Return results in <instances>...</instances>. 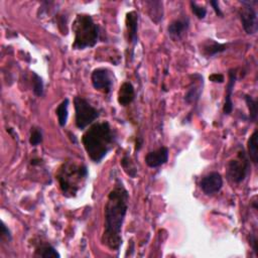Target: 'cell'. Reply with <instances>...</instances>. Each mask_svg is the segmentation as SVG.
<instances>
[{
	"instance_id": "obj_1",
	"label": "cell",
	"mask_w": 258,
	"mask_h": 258,
	"mask_svg": "<svg viewBox=\"0 0 258 258\" xmlns=\"http://www.w3.org/2000/svg\"><path fill=\"white\" fill-rule=\"evenodd\" d=\"M129 194L120 180L109 192L105 205V223L102 243L110 250L118 251L122 244L121 229L128 210Z\"/></svg>"
},
{
	"instance_id": "obj_2",
	"label": "cell",
	"mask_w": 258,
	"mask_h": 258,
	"mask_svg": "<svg viewBox=\"0 0 258 258\" xmlns=\"http://www.w3.org/2000/svg\"><path fill=\"white\" fill-rule=\"evenodd\" d=\"M115 134L107 121L97 122L83 134L82 142L88 156L94 162H100L114 146Z\"/></svg>"
},
{
	"instance_id": "obj_3",
	"label": "cell",
	"mask_w": 258,
	"mask_h": 258,
	"mask_svg": "<svg viewBox=\"0 0 258 258\" xmlns=\"http://www.w3.org/2000/svg\"><path fill=\"white\" fill-rule=\"evenodd\" d=\"M56 178L64 197H76L88 178L87 166L74 160L66 161L59 167Z\"/></svg>"
},
{
	"instance_id": "obj_4",
	"label": "cell",
	"mask_w": 258,
	"mask_h": 258,
	"mask_svg": "<svg viewBox=\"0 0 258 258\" xmlns=\"http://www.w3.org/2000/svg\"><path fill=\"white\" fill-rule=\"evenodd\" d=\"M72 29L75 33L73 48L85 49L93 47L99 38V26L89 14H78L73 22Z\"/></svg>"
},
{
	"instance_id": "obj_5",
	"label": "cell",
	"mask_w": 258,
	"mask_h": 258,
	"mask_svg": "<svg viewBox=\"0 0 258 258\" xmlns=\"http://www.w3.org/2000/svg\"><path fill=\"white\" fill-rule=\"evenodd\" d=\"M74 105L76 126L80 130H84L100 116L99 111L83 97L76 96L74 99Z\"/></svg>"
},
{
	"instance_id": "obj_6",
	"label": "cell",
	"mask_w": 258,
	"mask_h": 258,
	"mask_svg": "<svg viewBox=\"0 0 258 258\" xmlns=\"http://www.w3.org/2000/svg\"><path fill=\"white\" fill-rule=\"evenodd\" d=\"M250 170V162L245 153L242 149L239 151L236 158L231 159L227 165V177L235 183H239L243 181L246 176L248 175Z\"/></svg>"
},
{
	"instance_id": "obj_7",
	"label": "cell",
	"mask_w": 258,
	"mask_h": 258,
	"mask_svg": "<svg viewBox=\"0 0 258 258\" xmlns=\"http://www.w3.org/2000/svg\"><path fill=\"white\" fill-rule=\"evenodd\" d=\"M256 3L257 1H241L242 7L239 10V15L242 26L247 34H255L257 32V12L253 7V5Z\"/></svg>"
},
{
	"instance_id": "obj_8",
	"label": "cell",
	"mask_w": 258,
	"mask_h": 258,
	"mask_svg": "<svg viewBox=\"0 0 258 258\" xmlns=\"http://www.w3.org/2000/svg\"><path fill=\"white\" fill-rule=\"evenodd\" d=\"M91 81L95 90L109 94L113 86V74L106 68H98L92 72Z\"/></svg>"
},
{
	"instance_id": "obj_9",
	"label": "cell",
	"mask_w": 258,
	"mask_h": 258,
	"mask_svg": "<svg viewBox=\"0 0 258 258\" xmlns=\"http://www.w3.org/2000/svg\"><path fill=\"white\" fill-rule=\"evenodd\" d=\"M199 185L205 195L213 196L219 192L223 186L222 175L217 171H212L202 177Z\"/></svg>"
},
{
	"instance_id": "obj_10",
	"label": "cell",
	"mask_w": 258,
	"mask_h": 258,
	"mask_svg": "<svg viewBox=\"0 0 258 258\" xmlns=\"http://www.w3.org/2000/svg\"><path fill=\"white\" fill-rule=\"evenodd\" d=\"M191 78H194V80H191L190 86L184 95V101L187 104L197 103L203 91V77L200 74H194L191 75Z\"/></svg>"
},
{
	"instance_id": "obj_11",
	"label": "cell",
	"mask_w": 258,
	"mask_h": 258,
	"mask_svg": "<svg viewBox=\"0 0 258 258\" xmlns=\"http://www.w3.org/2000/svg\"><path fill=\"white\" fill-rule=\"evenodd\" d=\"M144 160L149 167L155 168L161 166L168 160V148L162 146L156 150L150 151L146 154Z\"/></svg>"
},
{
	"instance_id": "obj_12",
	"label": "cell",
	"mask_w": 258,
	"mask_h": 258,
	"mask_svg": "<svg viewBox=\"0 0 258 258\" xmlns=\"http://www.w3.org/2000/svg\"><path fill=\"white\" fill-rule=\"evenodd\" d=\"M188 26H189L188 18L181 17L171 21L167 27V31L172 39H179L187 31Z\"/></svg>"
},
{
	"instance_id": "obj_13",
	"label": "cell",
	"mask_w": 258,
	"mask_h": 258,
	"mask_svg": "<svg viewBox=\"0 0 258 258\" xmlns=\"http://www.w3.org/2000/svg\"><path fill=\"white\" fill-rule=\"evenodd\" d=\"M138 13L136 11H130L126 14V28L128 33V40L133 45H135L138 41Z\"/></svg>"
},
{
	"instance_id": "obj_14",
	"label": "cell",
	"mask_w": 258,
	"mask_h": 258,
	"mask_svg": "<svg viewBox=\"0 0 258 258\" xmlns=\"http://www.w3.org/2000/svg\"><path fill=\"white\" fill-rule=\"evenodd\" d=\"M236 82V71L230 70L229 71V81L226 89V95H225V103L223 107V112L226 115H229L233 111V102H232V94L234 90Z\"/></svg>"
},
{
	"instance_id": "obj_15",
	"label": "cell",
	"mask_w": 258,
	"mask_h": 258,
	"mask_svg": "<svg viewBox=\"0 0 258 258\" xmlns=\"http://www.w3.org/2000/svg\"><path fill=\"white\" fill-rule=\"evenodd\" d=\"M135 98V91H134V87L132 86V84L130 82H124L119 89L118 92V103L125 107L128 106L129 104H131L133 102Z\"/></svg>"
},
{
	"instance_id": "obj_16",
	"label": "cell",
	"mask_w": 258,
	"mask_h": 258,
	"mask_svg": "<svg viewBox=\"0 0 258 258\" xmlns=\"http://www.w3.org/2000/svg\"><path fill=\"white\" fill-rule=\"evenodd\" d=\"M227 47H228V44L226 43H219L213 39H208L203 44V53L206 56H214L217 53H220L226 50Z\"/></svg>"
},
{
	"instance_id": "obj_17",
	"label": "cell",
	"mask_w": 258,
	"mask_h": 258,
	"mask_svg": "<svg viewBox=\"0 0 258 258\" xmlns=\"http://www.w3.org/2000/svg\"><path fill=\"white\" fill-rule=\"evenodd\" d=\"M148 6V14L152 21L155 23H159L163 18V8L162 2L160 1H147Z\"/></svg>"
},
{
	"instance_id": "obj_18",
	"label": "cell",
	"mask_w": 258,
	"mask_h": 258,
	"mask_svg": "<svg viewBox=\"0 0 258 258\" xmlns=\"http://www.w3.org/2000/svg\"><path fill=\"white\" fill-rule=\"evenodd\" d=\"M257 129L254 130L250 138L248 139L247 142V147H248V155L250 159L253 161V163L257 164L258 162V149H257Z\"/></svg>"
},
{
	"instance_id": "obj_19",
	"label": "cell",
	"mask_w": 258,
	"mask_h": 258,
	"mask_svg": "<svg viewBox=\"0 0 258 258\" xmlns=\"http://www.w3.org/2000/svg\"><path fill=\"white\" fill-rule=\"evenodd\" d=\"M69 99L66 98L64 100L61 101V103L57 106L56 110H55V113H56V116H57V121H58V124L63 127L66 124H67V121H68V116H69V113H68V108H69Z\"/></svg>"
},
{
	"instance_id": "obj_20",
	"label": "cell",
	"mask_w": 258,
	"mask_h": 258,
	"mask_svg": "<svg viewBox=\"0 0 258 258\" xmlns=\"http://www.w3.org/2000/svg\"><path fill=\"white\" fill-rule=\"evenodd\" d=\"M36 255L40 256V257H44V258H58L60 255L58 254V252L49 244H44L41 245L40 247L36 248Z\"/></svg>"
},
{
	"instance_id": "obj_21",
	"label": "cell",
	"mask_w": 258,
	"mask_h": 258,
	"mask_svg": "<svg viewBox=\"0 0 258 258\" xmlns=\"http://www.w3.org/2000/svg\"><path fill=\"white\" fill-rule=\"evenodd\" d=\"M245 102L247 104V107L249 109V118L250 121L256 122L257 120V101L249 95L245 96Z\"/></svg>"
},
{
	"instance_id": "obj_22",
	"label": "cell",
	"mask_w": 258,
	"mask_h": 258,
	"mask_svg": "<svg viewBox=\"0 0 258 258\" xmlns=\"http://www.w3.org/2000/svg\"><path fill=\"white\" fill-rule=\"evenodd\" d=\"M121 165L123 167V169L125 170V172L130 175L131 177H135L136 173H137V168L134 165V162L130 159V157L128 155L123 156V158L121 159Z\"/></svg>"
},
{
	"instance_id": "obj_23",
	"label": "cell",
	"mask_w": 258,
	"mask_h": 258,
	"mask_svg": "<svg viewBox=\"0 0 258 258\" xmlns=\"http://www.w3.org/2000/svg\"><path fill=\"white\" fill-rule=\"evenodd\" d=\"M32 76H33V79H32L33 93L37 97H41L43 95V82H42V79L36 73H32Z\"/></svg>"
},
{
	"instance_id": "obj_24",
	"label": "cell",
	"mask_w": 258,
	"mask_h": 258,
	"mask_svg": "<svg viewBox=\"0 0 258 258\" xmlns=\"http://www.w3.org/2000/svg\"><path fill=\"white\" fill-rule=\"evenodd\" d=\"M42 141V132L39 128H31L30 131V137H29V143L32 146H36Z\"/></svg>"
},
{
	"instance_id": "obj_25",
	"label": "cell",
	"mask_w": 258,
	"mask_h": 258,
	"mask_svg": "<svg viewBox=\"0 0 258 258\" xmlns=\"http://www.w3.org/2000/svg\"><path fill=\"white\" fill-rule=\"evenodd\" d=\"M189 5H190V8H191V11L194 12V14H195L199 19L205 18L206 14H207V9H206L204 6L198 5V4H197L196 2H194V1H190V2H189Z\"/></svg>"
},
{
	"instance_id": "obj_26",
	"label": "cell",
	"mask_w": 258,
	"mask_h": 258,
	"mask_svg": "<svg viewBox=\"0 0 258 258\" xmlns=\"http://www.w3.org/2000/svg\"><path fill=\"white\" fill-rule=\"evenodd\" d=\"M1 237H2V239H6L8 241L11 240L10 230L6 227V225L4 223L1 224Z\"/></svg>"
},
{
	"instance_id": "obj_27",
	"label": "cell",
	"mask_w": 258,
	"mask_h": 258,
	"mask_svg": "<svg viewBox=\"0 0 258 258\" xmlns=\"http://www.w3.org/2000/svg\"><path fill=\"white\" fill-rule=\"evenodd\" d=\"M209 80L213 83H223L224 82V76L222 74H213L209 77Z\"/></svg>"
},
{
	"instance_id": "obj_28",
	"label": "cell",
	"mask_w": 258,
	"mask_h": 258,
	"mask_svg": "<svg viewBox=\"0 0 258 258\" xmlns=\"http://www.w3.org/2000/svg\"><path fill=\"white\" fill-rule=\"evenodd\" d=\"M250 244H251V246H252V248H253L254 252H255L256 254H258V247H257V239H256V236H255L254 234H252V235H251V237H250Z\"/></svg>"
},
{
	"instance_id": "obj_29",
	"label": "cell",
	"mask_w": 258,
	"mask_h": 258,
	"mask_svg": "<svg viewBox=\"0 0 258 258\" xmlns=\"http://www.w3.org/2000/svg\"><path fill=\"white\" fill-rule=\"evenodd\" d=\"M210 4L213 6V8H214V10H215V12H216V14H217V15H219V16H223V12L221 11V9H220V7H219V3H218V1H211V2H210Z\"/></svg>"
}]
</instances>
